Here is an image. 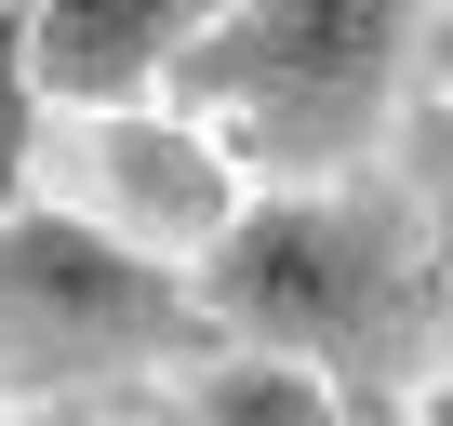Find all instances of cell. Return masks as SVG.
I'll use <instances>...</instances> for the list:
<instances>
[{"label":"cell","mask_w":453,"mask_h":426,"mask_svg":"<svg viewBox=\"0 0 453 426\" xmlns=\"http://www.w3.org/2000/svg\"><path fill=\"white\" fill-rule=\"evenodd\" d=\"M187 293L213 346H280V360H320L334 386L413 373L440 346V254L413 200L347 173H267L226 213V240L187 267Z\"/></svg>","instance_id":"cell-1"},{"label":"cell","mask_w":453,"mask_h":426,"mask_svg":"<svg viewBox=\"0 0 453 426\" xmlns=\"http://www.w3.org/2000/svg\"><path fill=\"white\" fill-rule=\"evenodd\" d=\"M426 0H226L187 41L173 107H200L254 173H347L400 120Z\"/></svg>","instance_id":"cell-2"},{"label":"cell","mask_w":453,"mask_h":426,"mask_svg":"<svg viewBox=\"0 0 453 426\" xmlns=\"http://www.w3.org/2000/svg\"><path fill=\"white\" fill-rule=\"evenodd\" d=\"M213 320L187 293V267L134 254L120 227L67 200H0V399H81V386H134L200 360Z\"/></svg>","instance_id":"cell-3"},{"label":"cell","mask_w":453,"mask_h":426,"mask_svg":"<svg viewBox=\"0 0 453 426\" xmlns=\"http://www.w3.org/2000/svg\"><path fill=\"white\" fill-rule=\"evenodd\" d=\"M41 200L120 227V240L160 254V267H200V254L226 240V213L254 200V160L226 147L200 107H173V94L54 107V120H41Z\"/></svg>","instance_id":"cell-4"},{"label":"cell","mask_w":453,"mask_h":426,"mask_svg":"<svg viewBox=\"0 0 453 426\" xmlns=\"http://www.w3.org/2000/svg\"><path fill=\"white\" fill-rule=\"evenodd\" d=\"M213 14L226 0H27V54L54 107H134V94H173Z\"/></svg>","instance_id":"cell-5"},{"label":"cell","mask_w":453,"mask_h":426,"mask_svg":"<svg viewBox=\"0 0 453 426\" xmlns=\"http://www.w3.org/2000/svg\"><path fill=\"white\" fill-rule=\"evenodd\" d=\"M173 399H187V426H347V386L280 346H200V360H173Z\"/></svg>","instance_id":"cell-6"},{"label":"cell","mask_w":453,"mask_h":426,"mask_svg":"<svg viewBox=\"0 0 453 426\" xmlns=\"http://www.w3.org/2000/svg\"><path fill=\"white\" fill-rule=\"evenodd\" d=\"M41 120H54V94H41V54H27V0H0V200L41 186Z\"/></svg>","instance_id":"cell-7"},{"label":"cell","mask_w":453,"mask_h":426,"mask_svg":"<svg viewBox=\"0 0 453 426\" xmlns=\"http://www.w3.org/2000/svg\"><path fill=\"white\" fill-rule=\"evenodd\" d=\"M94 426H187V399H173V386H120Z\"/></svg>","instance_id":"cell-8"},{"label":"cell","mask_w":453,"mask_h":426,"mask_svg":"<svg viewBox=\"0 0 453 426\" xmlns=\"http://www.w3.org/2000/svg\"><path fill=\"white\" fill-rule=\"evenodd\" d=\"M426 160H453V0H440V120H426Z\"/></svg>","instance_id":"cell-9"},{"label":"cell","mask_w":453,"mask_h":426,"mask_svg":"<svg viewBox=\"0 0 453 426\" xmlns=\"http://www.w3.org/2000/svg\"><path fill=\"white\" fill-rule=\"evenodd\" d=\"M0 426H67V413L54 399H0Z\"/></svg>","instance_id":"cell-10"},{"label":"cell","mask_w":453,"mask_h":426,"mask_svg":"<svg viewBox=\"0 0 453 426\" xmlns=\"http://www.w3.org/2000/svg\"><path fill=\"white\" fill-rule=\"evenodd\" d=\"M413 426H453V373H440V386H426V399H413Z\"/></svg>","instance_id":"cell-11"}]
</instances>
